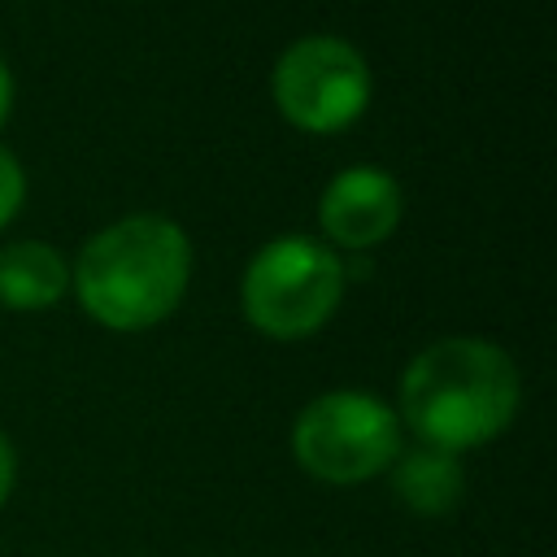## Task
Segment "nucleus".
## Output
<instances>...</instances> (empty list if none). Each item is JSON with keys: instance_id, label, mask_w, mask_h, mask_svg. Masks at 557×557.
<instances>
[{"instance_id": "obj_1", "label": "nucleus", "mask_w": 557, "mask_h": 557, "mask_svg": "<svg viewBox=\"0 0 557 557\" xmlns=\"http://www.w3.org/2000/svg\"><path fill=\"white\" fill-rule=\"evenodd\" d=\"M522 405V379L505 348L474 335L435 339L400 374V418L426 444L466 453L496 440Z\"/></svg>"}, {"instance_id": "obj_2", "label": "nucleus", "mask_w": 557, "mask_h": 557, "mask_svg": "<svg viewBox=\"0 0 557 557\" xmlns=\"http://www.w3.org/2000/svg\"><path fill=\"white\" fill-rule=\"evenodd\" d=\"M191 278V244L178 222L135 213L96 231L74 261L78 305L109 331H148L165 322Z\"/></svg>"}, {"instance_id": "obj_3", "label": "nucleus", "mask_w": 557, "mask_h": 557, "mask_svg": "<svg viewBox=\"0 0 557 557\" xmlns=\"http://www.w3.org/2000/svg\"><path fill=\"white\" fill-rule=\"evenodd\" d=\"M344 296V261L309 235L270 239L244 270V318L270 339H305L331 322Z\"/></svg>"}, {"instance_id": "obj_4", "label": "nucleus", "mask_w": 557, "mask_h": 557, "mask_svg": "<svg viewBox=\"0 0 557 557\" xmlns=\"http://www.w3.org/2000/svg\"><path fill=\"white\" fill-rule=\"evenodd\" d=\"M292 453L322 483H366L400 457V418L370 392H322L296 413Z\"/></svg>"}, {"instance_id": "obj_5", "label": "nucleus", "mask_w": 557, "mask_h": 557, "mask_svg": "<svg viewBox=\"0 0 557 557\" xmlns=\"http://www.w3.org/2000/svg\"><path fill=\"white\" fill-rule=\"evenodd\" d=\"M370 87L366 57L335 35L296 39L270 74L278 113L309 135H335L352 126L370 104Z\"/></svg>"}, {"instance_id": "obj_6", "label": "nucleus", "mask_w": 557, "mask_h": 557, "mask_svg": "<svg viewBox=\"0 0 557 557\" xmlns=\"http://www.w3.org/2000/svg\"><path fill=\"white\" fill-rule=\"evenodd\" d=\"M400 183L379 165H348L339 170L318 205V222L331 244L348 252H366L383 244L400 222Z\"/></svg>"}, {"instance_id": "obj_7", "label": "nucleus", "mask_w": 557, "mask_h": 557, "mask_svg": "<svg viewBox=\"0 0 557 557\" xmlns=\"http://www.w3.org/2000/svg\"><path fill=\"white\" fill-rule=\"evenodd\" d=\"M70 287V265L65 257L44 244V239H17L0 248V305L30 313V309H52Z\"/></svg>"}, {"instance_id": "obj_8", "label": "nucleus", "mask_w": 557, "mask_h": 557, "mask_svg": "<svg viewBox=\"0 0 557 557\" xmlns=\"http://www.w3.org/2000/svg\"><path fill=\"white\" fill-rule=\"evenodd\" d=\"M392 487H396V500L418 513V518H444L461 505L466 496V474H461V461L444 448H413L405 457L392 461Z\"/></svg>"}, {"instance_id": "obj_9", "label": "nucleus", "mask_w": 557, "mask_h": 557, "mask_svg": "<svg viewBox=\"0 0 557 557\" xmlns=\"http://www.w3.org/2000/svg\"><path fill=\"white\" fill-rule=\"evenodd\" d=\"M22 200H26V174L13 161V152L0 148V226L13 222V213L22 209Z\"/></svg>"}, {"instance_id": "obj_10", "label": "nucleus", "mask_w": 557, "mask_h": 557, "mask_svg": "<svg viewBox=\"0 0 557 557\" xmlns=\"http://www.w3.org/2000/svg\"><path fill=\"white\" fill-rule=\"evenodd\" d=\"M13 479H17V457H13V444L0 435V505H4L9 492H13Z\"/></svg>"}, {"instance_id": "obj_11", "label": "nucleus", "mask_w": 557, "mask_h": 557, "mask_svg": "<svg viewBox=\"0 0 557 557\" xmlns=\"http://www.w3.org/2000/svg\"><path fill=\"white\" fill-rule=\"evenodd\" d=\"M9 113H13V74H9V65L0 57V126L9 122Z\"/></svg>"}]
</instances>
